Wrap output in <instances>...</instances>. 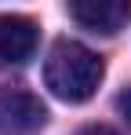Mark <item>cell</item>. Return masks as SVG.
Returning a JSON list of instances; mask_svg holds the SVG:
<instances>
[{"label": "cell", "instance_id": "6da1fadb", "mask_svg": "<svg viewBox=\"0 0 131 135\" xmlns=\"http://www.w3.org/2000/svg\"><path fill=\"white\" fill-rule=\"evenodd\" d=\"M106 77V62L77 40H55L44 59V84L62 102H87Z\"/></svg>", "mask_w": 131, "mask_h": 135}, {"label": "cell", "instance_id": "7a4b0ae2", "mask_svg": "<svg viewBox=\"0 0 131 135\" xmlns=\"http://www.w3.org/2000/svg\"><path fill=\"white\" fill-rule=\"evenodd\" d=\"M47 110L22 88H0V135H33L44 128Z\"/></svg>", "mask_w": 131, "mask_h": 135}, {"label": "cell", "instance_id": "3957f363", "mask_svg": "<svg viewBox=\"0 0 131 135\" xmlns=\"http://www.w3.org/2000/svg\"><path fill=\"white\" fill-rule=\"evenodd\" d=\"M69 18H77V22L91 29V33H120L131 18V4L128 0H73L69 4Z\"/></svg>", "mask_w": 131, "mask_h": 135}, {"label": "cell", "instance_id": "277c9868", "mask_svg": "<svg viewBox=\"0 0 131 135\" xmlns=\"http://www.w3.org/2000/svg\"><path fill=\"white\" fill-rule=\"evenodd\" d=\"M37 22L22 18V15H0V62H29L37 51Z\"/></svg>", "mask_w": 131, "mask_h": 135}, {"label": "cell", "instance_id": "5b68a950", "mask_svg": "<svg viewBox=\"0 0 131 135\" xmlns=\"http://www.w3.org/2000/svg\"><path fill=\"white\" fill-rule=\"evenodd\" d=\"M117 110H120V113H124V117L131 120V84L120 91V95H117Z\"/></svg>", "mask_w": 131, "mask_h": 135}, {"label": "cell", "instance_id": "8992f818", "mask_svg": "<svg viewBox=\"0 0 131 135\" xmlns=\"http://www.w3.org/2000/svg\"><path fill=\"white\" fill-rule=\"evenodd\" d=\"M77 135H120V132H113V128H102V124H87V128H80Z\"/></svg>", "mask_w": 131, "mask_h": 135}]
</instances>
